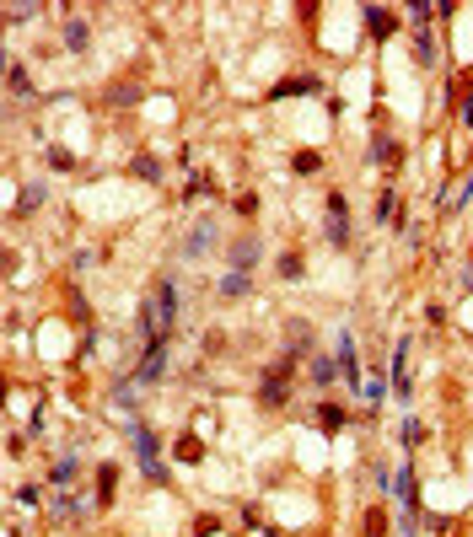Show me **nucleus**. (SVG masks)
I'll return each mask as SVG.
<instances>
[{"instance_id": "f257e3e1", "label": "nucleus", "mask_w": 473, "mask_h": 537, "mask_svg": "<svg viewBox=\"0 0 473 537\" xmlns=\"http://www.w3.org/2000/svg\"><path fill=\"white\" fill-rule=\"evenodd\" d=\"M366 22H371L377 33H393V17H387V11H366Z\"/></svg>"}]
</instances>
